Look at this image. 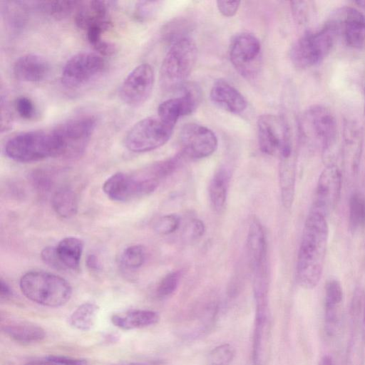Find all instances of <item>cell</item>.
<instances>
[{
  "label": "cell",
  "mask_w": 365,
  "mask_h": 365,
  "mask_svg": "<svg viewBox=\"0 0 365 365\" xmlns=\"http://www.w3.org/2000/svg\"><path fill=\"white\" fill-rule=\"evenodd\" d=\"M328 236L326 217L310 210L304 223L296 267L297 282L305 289L314 288L321 279Z\"/></svg>",
  "instance_id": "obj_1"
},
{
  "label": "cell",
  "mask_w": 365,
  "mask_h": 365,
  "mask_svg": "<svg viewBox=\"0 0 365 365\" xmlns=\"http://www.w3.org/2000/svg\"><path fill=\"white\" fill-rule=\"evenodd\" d=\"M24 295L41 305L58 307L66 304L72 295V287L60 276L42 271L24 274L19 282Z\"/></svg>",
  "instance_id": "obj_2"
},
{
  "label": "cell",
  "mask_w": 365,
  "mask_h": 365,
  "mask_svg": "<svg viewBox=\"0 0 365 365\" xmlns=\"http://www.w3.org/2000/svg\"><path fill=\"white\" fill-rule=\"evenodd\" d=\"M4 152L10 159L21 163L61 156L60 145L53 129L19 133L6 142Z\"/></svg>",
  "instance_id": "obj_3"
},
{
  "label": "cell",
  "mask_w": 365,
  "mask_h": 365,
  "mask_svg": "<svg viewBox=\"0 0 365 365\" xmlns=\"http://www.w3.org/2000/svg\"><path fill=\"white\" fill-rule=\"evenodd\" d=\"M197 59V48L189 37L171 44L160 71V82L165 91L182 87L190 76Z\"/></svg>",
  "instance_id": "obj_4"
},
{
  "label": "cell",
  "mask_w": 365,
  "mask_h": 365,
  "mask_svg": "<svg viewBox=\"0 0 365 365\" xmlns=\"http://www.w3.org/2000/svg\"><path fill=\"white\" fill-rule=\"evenodd\" d=\"M339 31L329 21L320 30L307 32L292 46L289 56L299 68H307L321 62L331 51Z\"/></svg>",
  "instance_id": "obj_5"
},
{
  "label": "cell",
  "mask_w": 365,
  "mask_h": 365,
  "mask_svg": "<svg viewBox=\"0 0 365 365\" xmlns=\"http://www.w3.org/2000/svg\"><path fill=\"white\" fill-rule=\"evenodd\" d=\"M174 127L160 117L152 115L135 123L128 131L124 144L133 153H145L158 148L170 138Z\"/></svg>",
  "instance_id": "obj_6"
},
{
  "label": "cell",
  "mask_w": 365,
  "mask_h": 365,
  "mask_svg": "<svg viewBox=\"0 0 365 365\" xmlns=\"http://www.w3.org/2000/svg\"><path fill=\"white\" fill-rule=\"evenodd\" d=\"M96 125V119L91 115L71 118L53 128L59 143L61 156L75 158L86 148Z\"/></svg>",
  "instance_id": "obj_7"
},
{
  "label": "cell",
  "mask_w": 365,
  "mask_h": 365,
  "mask_svg": "<svg viewBox=\"0 0 365 365\" xmlns=\"http://www.w3.org/2000/svg\"><path fill=\"white\" fill-rule=\"evenodd\" d=\"M257 128L259 147L262 153L277 155L279 158L294 153L289 126L282 116L262 115L257 120Z\"/></svg>",
  "instance_id": "obj_8"
},
{
  "label": "cell",
  "mask_w": 365,
  "mask_h": 365,
  "mask_svg": "<svg viewBox=\"0 0 365 365\" xmlns=\"http://www.w3.org/2000/svg\"><path fill=\"white\" fill-rule=\"evenodd\" d=\"M106 68V61L103 56L93 52H80L65 63L61 82L68 88H80L100 77Z\"/></svg>",
  "instance_id": "obj_9"
},
{
  "label": "cell",
  "mask_w": 365,
  "mask_h": 365,
  "mask_svg": "<svg viewBox=\"0 0 365 365\" xmlns=\"http://www.w3.org/2000/svg\"><path fill=\"white\" fill-rule=\"evenodd\" d=\"M301 125L304 136L324 151L336 141V119L331 111L322 105L309 107L302 116Z\"/></svg>",
  "instance_id": "obj_10"
},
{
  "label": "cell",
  "mask_w": 365,
  "mask_h": 365,
  "mask_svg": "<svg viewBox=\"0 0 365 365\" xmlns=\"http://www.w3.org/2000/svg\"><path fill=\"white\" fill-rule=\"evenodd\" d=\"M159 182L140 174L117 173L105 181L103 190L113 201L127 202L150 194L155 190Z\"/></svg>",
  "instance_id": "obj_11"
},
{
  "label": "cell",
  "mask_w": 365,
  "mask_h": 365,
  "mask_svg": "<svg viewBox=\"0 0 365 365\" xmlns=\"http://www.w3.org/2000/svg\"><path fill=\"white\" fill-rule=\"evenodd\" d=\"M230 62L243 76H253L259 66L261 45L254 35L242 33L231 41L229 48Z\"/></svg>",
  "instance_id": "obj_12"
},
{
  "label": "cell",
  "mask_w": 365,
  "mask_h": 365,
  "mask_svg": "<svg viewBox=\"0 0 365 365\" xmlns=\"http://www.w3.org/2000/svg\"><path fill=\"white\" fill-rule=\"evenodd\" d=\"M181 153L185 158L201 159L217 148V138L208 128L195 123L185 124L180 133Z\"/></svg>",
  "instance_id": "obj_13"
},
{
  "label": "cell",
  "mask_w": 365,
  "mask_h": 365,
  "mask_svg": "<svg viewBox=\"0 0 365 365\" xmlns=\"http://www.w3.org/2000/svg\"><path fill=\"white\" fill-rule=\"evenodd\" d=\"M341 181L339 168L334 164L328 165L319 175L310 210L327 217L339 201Z\"/></svg>",
  "instance_id": "obj_14"
},
{
  "label": "cell",
  "mask_w": 365,
  "mask_h": 365,
  "mask_svg": "<svg viewBox=\"0 0 365 365\" xmlns=\"http://www.w3.org/2000/svg\"><path fill=\"white\" fill-rule=\"evenodd\" d=\"M155 81L154 71L148 63H142L131 71L123 81L119 96L126 105L137 107L150 97Z\"/></svg>",
  "instance_id": "obj_15"
},
{
  "label": "cell",
  "mask_w": 365,
  "mask_h": 365,
  "mask_svg": "<svg viewBox=\"0 0 365 365\" xmlns=\"http://www.w3.org/2000/svg\"><path fill=\"white\" fill-rule=\"evenodd\" d=\"M181 88L180 97L168 99L158 108L157 115L160 118L173 127L179 118L192 113L200 101V91L197 86L185 83Z\"/></svg>",
  "instance_id": "obj_16"
},
{
  "label": "cell",
  "mask_w": 365,
  "mask_h": 365,
  "mask_svg": "<svg viewBox=\"0 0 365 365\" xmlns=\"http://www.w3.org/2000/svg\"><path fill=\"white\" fill-rule=\"evenodd\" d=\"M341 32L346 43L352 48L365 46V16L352 7L343 8L330 19Z\"/></svg>",
  "instance_id": "obj_17"
},
{
  "label": "cell",
  "mask_w": 365,
  "mask_h": 365,
  "mask_svg": "<svg viewBox=\"0 0 365 365\" xmlns=\"http://www.w3.org/2000/svg\"><path fill=\"white\" fill-rule=\"evenodd\" d=\"M13 73L19 81L38 83L45 81L49 76L51 66L45 58L39 55L25 54L15 61Z\"/></svg>",
  "instance_id": "obj_18"
},
{
  "label": "cell",
  "mask_w": 365,
  "mask_h": 365,
  "mask_svg": "<svg viewBox=\"0 0 365 365\" xmlns=\"http://www.w3.org/2000/svg\"><path fill=\"white\" fill-rule=\"evenodd\" d=\"M111 3L98 0L81 1L76 11V26L86 31L92 26L111 22L109 19Z\"/></svg>",
  "instance_id": "obj_19"
},
{
  "label": "cell",
  "mask_w": 365,
  "mask_h": 365,
  "mask_svg": "<svg viewBox=\"0 0 365 365\" xmlns=\"http://www.w3.org/2000/svg\"><path fill=\"white\" fill-rule=\"evenodd\" d=\"M210 99L218 107L238 114L247 108V101L240 92L224 80H217L210 91Z\"/></svg>",
  "instance_id": "obj_20"
},
{
  "label": "cell",
  "mask_w": 365,
  "mask_h": 365,
  "mask_svg": "<svg viewBox=\"0 0 365 365\" xmlns=\"http://www.w3.org/2000/svg\"><path fill=\"white\" fill-rule=\"evenodd\" d=\"M247 247L252 269L267 261L265 233L262 224L257 219H253L250 225Z\"/></svg>",
  "instance_id": "obj_21"
},
{
  "label": "cell",
  "mask_w": 365,
  "mask_h": 365,
  "mask_svg": "<svg viewBox=\"0 0 365 365\" xmlns=\"http://www.w3.org/2000/svg\"><path fill=\"white\" fill-rule=\"evenodd\" d=\"M296 181V161L294 153L280 158L279 168V182L282 202L284 207L289 209L293 203Z\"/></svg>",
  "instance_id": "obj_22"
},
{
  "label": "cell",
  "mask_w": 365,
  "mask_h": 365,
  "mask_svg": "<svg viewBox=\"0 0 365 365\" xmlns=\"http://www.w3.org/2000/svg\"><path fill=\"white\" fill-rule=\"evenodd\" d=\"M159 321L157 312L150 310L134 309L124 314H114L112 323L123 330L143 328L155 324Z\"/></svg>",
  "instance_id": "obj_23"
},
{
  "label": "cell",
  "mask_w": 365,
  "mask_h": 365,
  "mask_svg": "<svg viewBox=\"0 0 365 365\" xmlns=\"http://www.w3.org/2000/svg\"><path fill=\"white\" fill-rule=\"evenodd\" d=\"M3 331L13 340L25 344L38 342L46 336L40 326L27 322H17L4 325Z\"/></svg>",
  "instance_id": "obj_24"
},
{
  "label": "cell",
  "mask_w": 365,
  "mask_h": 365,
  "mask_svg": "<svg viewBox=\"0 0 365 365\" xmlns=\"http://www.w3.org/2000/svg\"><path fill=\"white\" fill-rule=\"evenodd\" d=\"M231 173L225 167L220 168L214 174L210 185L209 196L215 211L220 212L225 207Z\"/></svg>",
  "instance_id": "obj_25"
},
{
  "label": "cell",
  "mask_w": 365,
  "mask_h": 365,
  "mask_svg": "<svg viewBox=\"0 0 365 365\" xmlns=\"http://www.w3.org/2000/svg\"><path fill=\"white\" fill-rule=\"evenodd\" d=\"M56 250L66 269H78L83 250V243L80 239L75 237H65L58 242Z\"/></svg>",
  "instance_id": "obj_26"
},
{
  "label": "cell",
  "mask_w": 365,
  "mask_h": 365,
  "mask_svg": "<svg viewBox=\"0 0 365 365\" xmlns=\"http://www.w3.org/2000/svg\"><path fill=\"white\" fill-rule=\"evenodd\" d=\"M52 206L60 217L69 218L77 212V196L72 189L67 187H61L54 193Z\"/></svg>",
  "instance_id": "obj_27"
},
{
  "label": "cell",
  "mask_w": 365,
  "mask_h": 365,
  "mask_svg": "<svg viewBox=\"0 0 365 365\" xmlns=\"http://www.w3.org/2000/svg\"><path fill=\"white\" fill-rule=\"evenodd\" d=\"M99 307L91 302L81 304L70 316L69 324L76 329L87 331L95 325Z\"/></svg>",
  "instance_id": "obj_28"
},
{
  "label": "cell",
  "mask_w": 365,
  "mask_h": 365,
  "mask_svg": "<svg viewBox=\"0 0 365 365\" xmlns=\"http://www.w3.org/2000/svg\"><path fill=\"white\" fill-rule=\"evenodd\" d=\"M81 1H40L38 9L48 17L61 19L68 16L73 11H76Z\"/></svg>",
  "instance_id": "obj_29"
},
{
  "label": "cell",
  "mask_w": 365,
  "mask_h": 365,
  "mask_svg": "<svg viewBox=\"0 0 365 365\" xmlns=\"http://www.w3.org/2000/svg\"><path fill=\"white\" fill-rule=\"evenodd\" d=\"M192 29V23L186 19H175L168 23L163 29V38L172 44L188 37L187 34Z\"/></svg>",
  "instance_id": "obj_30"
},
{
  "label": "cell",
  "mask_w": 365,
  "mask_h": 365,
  "mask_svg": "<svg viewBox=\"0 0 365 365\" xmlns=\"http://www.w3.org/2000/svg\"><path fill=\"white\" fill-rule=\"evenodd\" d=\"M349 219L352 230L365 225V197L362 194L355 192L351 196Z\"/></svg>",
  "instance_id": "obj_31"
},
{
  "label": "cell",
  "mask_w": 365,
  "mask_h": 365,
  "mask_svg": "<svg viewBox=\"0 0 365 365\" xmlns=\"http://www.w3.org/2000/svg\"><path fill=\"white\" fill-rule=\"evenodd\" d=\"M121 264L129 269H136L140 267L145 260V248L140 245L127 247L121 255Z\"/></svg>",
  "instance_id": "obj_32"
},
{
  "label": "cell",
  "mask_w": 365,
  "mask_h": 365,
  "mask_svg": "<svg viewBox=\"0 0 365 365\" xmlns=\"http://www.w3.org/2000/svg\"><path fill=\"white\" fill-rule=\"evenodd\" d=\"M343 299V291L339 281L331 279L326 285L325 310H339Z\"/></svg>",
  "instance_id": "obj_33"
},
{
  "label": "cell",
  "mask_w": 365,
  "mask_h": 365,
  "mask_svg": "<svg viewBox=\"0 0 365 365\" xmlns=\"http://www.w3.org/2000/svg\"><path fill=\"white\" fill-rule=\"evenodd\" d=\"M235 349L229 344H223L213 349L208 356L209 365H229L235 357Z\"/></svg>",
  "instance_id": "obj_34"
},
{
  "label": "cell",
  "mask_w": 365,
  "mask_h": 365,
  "mask_svg": "<svg viewBox=\"0 0 365 365\" xmlns=\"http://www.w3.org/2000/svg\"><path fill=\"white\" fill-rule=\"evenodd\" d=\"M353 320L362 329L365 336V293L361 289L355 292L351 306Z\"/></svg>",
  "instance_id": "obj_35"
},
{
  "label": "cell",
  "mask_w": 365,
  "mask_h": 365,
  "mask_svg": "<svg viewBox=\"0 0 365 365\" xmlns=\"http://www.w3.org/2000/svg\"><path fill=\"white\" fill-rule=\"evenodd\" d=\"M161 2L158 1H138L133 10V17L139 22H145L157 14Z\"/></svg>",
  "instance_id": "obj_36"
},
{
  "label": "cell",
  "mask_w": 365,
  "mask_h": 365,
  "mask_svg": "<svg viewBox=\"0 0 365 365\" xmlns=\"http://www.w3.org/2000/svg\"><path fill=\"white\" fill-rule=\"evenodd\" d=\"M180 225V218L175 214H169L160 217L154 225L155 231L162 235L175 232Z\"/></svg>",
  "instance_id": "obj_37"
},
{
  "label": "cell",
  "mask_w": 365,
  "mask_h": 365,
  "mask_svg": "<svg viewBox=\"0 0 365 365\" xmlns=\"http://www.w3.org/2000/svg\"><path fill=\"white\" fill-rule=\"evenodd\" d=\"M180 277L179 272H172L166 274L157 287V294L160 297L171 295L177 289Z\"/></svg>",
  "instance_id": "obj_38"
},
{
  "label": "cell",
  "mask_w": 365,
  "mask_h": 365,
  "mask_svg": "<svg viewBox=\"0 0 365 365\" xmlns=\"http://www.w3.org/2000/svg\"><path fill=\"white\" fill-rule=\"evenodd\" d=\"M14 108L19 115L25 120H31L36 115L34 102L28 97L20 96L14 101Z\"/></svg>",
  "instance_id": "obj_39"
},
{
  "label": "cell",
  "mask_w": 365,
  "mask_h": 365,
  "mask_svg": "<svg viewBox=\"0 0 365 365\" xmlns=\"http://www.w3.org/2000/svg\"><path fill=\"white\" fill-rule=\"evenodd\" d=\"M205 227L200 219H192L185 227L184 237L190 240L200 238L205 233Z\"/></svg>",
  "instance_id": "obj_40"
},
{
  "label": "cell",
  "mask_w": 365,
  "mask_h": 365,
  "mask_svg": "<svg viewBox=\"0 0 365 365\" xmlns=\"http://www.w3.org/2000/svg\"><path fill=\"white\" fill-rule=\"evenodd\" d=\"M42 260L48 266L56 269H66L61 262L56 247H46L41 253Z\"/></svg>",
  "instance_id": "obj_41"
},
{
  "label": "cell",
  "mask_w": 365,
  "mask_h": 365,
  "mask_svg": "<svg viewBox=\"0 0 365 365\" xmlns=\"http://www.w3.org/2000/svg\"><path fill=\"white\" fill-rule=\"evenodd\" d=\"M217 7L218 11L222 15L226 17H231L234 16L240 5L239 1H217Z\"/></svg>",
  "instance_id": "obj_42"
},
{
  "label": "cell",
  "mask_w": 365,
  "mask_h": 365,
  "mask_svg": "<svg viewBox=\"0 0 365 365\" xmlns=\"http://www.w3.org/2000/svg\"><path fill=\"white\" fill-rule=\"evenodd\" d=\"M291 8L293 16L300 24L305 21L307 18L309 8L306 1H292Z\"/></svg>",
  "instance_id": "obj_43"
},
{
  "label": "cell",
  "mask_w": 365,
  "mask_h": 365,
  "mask_svg": "<svg viewBox=\"0 0 365 365\" xmlns=\"http://www.w3.org/2000/svg\"><path fill=\"white\" fill-rule=\"evenodd\" d=\"M46 360L58 365H88V361L86 359L65 356H49Z\"/></svg>",
  "instance_id": "obj_44"
},
{
  "label": "cell",
  "mask_w": 365,
  "mask_h": 365,
  "mask_svg": "<svg viewBox=\"0 0 365 365\" xmlns=\"http://www.w3.org/2000/svg\"><path fill=\"white\" fill-rule=\"evenodd\" d=\"M0 294L1 298H7L12 295V290L10 287L2 279L0 280Z\"/></svg>",
  "instance_id": "obj_45"
},
{
  "label": "cell",
  "mask_w": 365,
  "mask_h": 365,
  "mask_svg": "<svg viewBox=\"0 0 365 365\" xmlns=\"http://www.w3.org/2000/svg\"><path fill=\"white\" fill-rule=\"evenodd\" d=\"M86 264L88 267L93 270H97L99 269V262L98 258L94 255H90L86 259Z\"/></svg>",
  "instance_id": "obj_46"
},
{
  "label": "cell",
  "mask_w": 365,
  "mask_h": 365,
  "mask_svg": "<svg viewBox=\"0 0 365 365\" xmlns=\"http://www.w3.org/2000/svg\"><path fill=\"white\" fill-rule=\"evenodd\" d=\"M115 365H161L158 362H128Z\"/></svg>",
  "instance_id": "obj_47"
},
{
  "label": "cell",
  "mask_w": 365,
  "mask_h": 365,
  "mask_svg": "<svg viewBox=\"0 0 365 365\" xmlns=\"http://www.w3.org/2000/svg\"><path fill=\"white\" fill-rule=\"evenodd\" d=\"M24 365H58V364L46 360V361H31Z\"/></svg>",
  "instance_id": "obj_48"
},
{
  "label": "cell",
  "mask_w": 365,
  "mask_h": 365,
  "mask_svg": "<svg viewBox=\"0 0 365 365\" xmlns=\"http://www.w3.org/2000/svg\"><path fill=\"white\" fill-rule=\"evenodd\" d=\"M320 365H333L332 359L329 356L322 358Z\"/></svg>",
  "instance_id": "obj_49"
},
{
  "label": "cell",
  "mask_w": 365,
  "mask_h": 365,
  "mask_svg": "<svg viewBox=\"0 0 365 365\" xmlns=\"http://www.w3.org/2000/svg\"><path fill=\"white\" fill-rule=\"evenodd\" d=\"M358 5L361 6V7L365 8V1H357L356 2Z\"/></svg>",
  "instance_id": "obj_50"
},
{
  "label": "cell",
  "mask_w": 365,
  "mask_h": 365,
  "mask_svg": "<svg viewBox=\"0 0 365 365\" xmlns=\"http://www.w3.org/2000/svg\"><path fill=\"white\" fill-rule=\"evenodd\" d=\"M325 312H339V311H325Z\"/></svg>",
  "instance_id": "obj_51"
}]
</instances>
